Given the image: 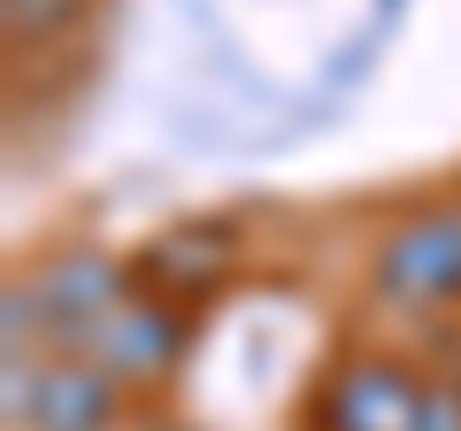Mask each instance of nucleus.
Instances as JSON below:
<instances>
[{
	"label": "nucleus",
	"instance_id": "2",
	"mask_svg": "<svg viewBox=\"0 0 461 431\" xmlns=\"http://www.w3.org/2000/svg\"><path fill=\"white\" fill-rule=\"evenodd\" d=\"M85 362H100L115 385H147V378H169L177 370V354H185V316H177V300H115L108 316H100L93 332H85Z\"/></svg>",
	"mask_w": 461,
	"mask_h": 431
},
{
	"label": "nucleus",
	"instance_id": "8",
	"mask_svg": "<svg viewBox=\"0 0 461 431\" xmlns=\"http://www.w3.org/2000/svg\"><path fill=\"white\" fill-rule=\"evenodd\" d=\"M415 431H461V393H430L423 416H415Z\"/></svg>",
	"mask_w": 461,
	"mask_h": 431
},
{
	"label": "nucleus",
	"instance_id": "6",
	"mask_svg": "<svg viewBox=\"0 0 461 431\" xmlns=\"http://www.w3.org/2000/svg\"><path fill=\"white\" fill-rule=\"evenodd\" d=\"M223 270H230V239L215 232V224H185V232L154 239V254H147V278H154V293H162V300L208 293Z\"/></svg>",
	"mask_w": 461,
	"mask_h": 431
},
{
	"label": "nucleus",
	"instance_id": "5",
	"mask_svg": "<svg viewBox=\"0 0 461 431\" xmlns=\"http://www.w3.org/2000/svg\"><path fill=\"white\" fill-rule=\"evenodd\" d=\"M115 393H123V385H115L100 362H85V354H69V362H39L23 424H32V431H108L115 424Z\"/></svg>",
	"mask_w": 461,
	"mask_h": 431
},
{
	"label": "nucleus",
	"instance_id": "7",
	"mask_svg": "<svg viewBox=\"0 0 461 431\" xmlns=\"http://www.w3.org/2000/svg\"><path fill=\"white\" fill-rule=\"evenodd\" d=\"M77 16H85V0H8V32L16 39H54Z\"/></svg>",
	"mask_w": 461,
	"mask_h": 431
},
{
	"label": "nucleus",
	"instance_id": "4",
	"mask_svg": "<svg viewBox=\"0 0 461 431\" xmlns=\"http://www.w3.org/2000/svg\"><path fill=\"white\" fill-rule=\"evenodd\" d=\"M423 400L430 393L415 385L408 362L362 354V362H346L339 378L323 385V431H415Z\"/></svg>",
	"mask_w": 461,
	"mask_h": 431
},
{
	"label": "nucleus",
	"instance_id": "1",
	"mask_svg": "<svg viewBox=\"0 0 461 431\" xmlns=\"http://www.w3.org/2000/svg\"><path fill=\"white\" fill-rule=\"evenodd\" d=\"M377 300L393 308H454L461 300V200L408 216L400 232H384L377 247Z\"/></svg>",
	"mask_w": 461,
	"mask_h": 431
},
{
	"label": "nucleus",
	"instance_id": "3",
	"mask_svg": "<svg viewBox=\"0 0 461 431\" xmlns=\"http://www.w3.org/2000/svg\"><path fill=\"white\" fill-rule=\"evenodd\" d=\"M16 293H23V308H32V332H54L62 347H85V332H93L115 300H131V285H123V270H115L108 254L77 247V254H62V262H47L32 285H16Z\"/></svg>",
	"mask_w": 461,
	"mask_h": 431
}]
</instances>
